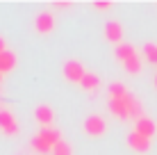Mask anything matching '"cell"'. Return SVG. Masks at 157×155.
<instances>
[{
	"label": "cell",
	"instance_id": "6da1fadb",
	"mask_svg": "<svg viewBox=\"0 0 157 155\" xmlns=\"http://www.w3.org/2000/svg\"><path fill=\"white\" fill-rule=\"evenodd\" d=\"M62 141V135H59V130L55 128H41L39 132H36L34 137H32V148H34L36 153H52L55 151V146Z\"/></svg>",
	"mask_w": 157,
	"mask_h": 155
},
{
	"label": "cell",
	"instance_id": "7a4b0ae2",
	"mask_svg": "<svg viewBox=\"0 0 157 155\" xmlns=\"http://www.w3.org/2000/svg\"><path fill=\"white\" fill-rule=\"evenodd\" d=\"M62 71H64V78H66L68 82H73V84H82V80L86 76L82 62H78V60H66Z\"/></svg>",
	"mask_w": 157,
	"mask_h": 155
},
{
	"label": "cell",
	"instance_id": "3957f363",
	"mask_svg": "<svg viewBox=\"0 0 157 155\" xmlns=\"http://www.w3.org/2000/svg\"><path fill=\"white\" fill-rule=\"evenodd\" d=\"M84 132L89 137H102L107 132V121L100 114H89L84 119Z\"/></svg>",
	"mask_w": 157,
	"mask_h": 155
},
{
	"label": "cell",
	"instance_id": "277c9868",
	"mask_svg": "<svg viewBox=\"0 0 157 155\" xmlns=\"http://www.w3.org/2000/svg\"><path fill=\"white\" fill-rule=\"evenodd\" d=\"M0 132L7 135V137H16L18 135V121H16L14 112L0 110Z\"/></svg>",
	"mask_w": 157,
	"mask_h": 155
},
{
	"label": "cell",
	"instance_id": "5b68a950",
	"mask_svg": "<svg viewBox=\"0 0 157 155\" xmlns=\"http://www.w3.org/2000/svg\"><path fill=\"white\" fill-rule=\"evenodd\" d=\"M150 144H153V139L144 137L141 132H137V130H132L128 135V146L132 148L134 153H148L150 151Z\"/></svg>",
	"mask_w": 157,
	"mask_h": 155
},
{
	"label": "cell",
	"instance_id": "8992f818",
	"mask_svg": "<svg viewBox=\"0 0 157 155\" xmlns=\"http://www.w3.org/2000/svg\"><path fill=\"white\" fill-rule=\"evenodd\" d=\"M34 30L39 32V34H50V32L55 30V16H52V12H39L36 14Z\"/></svg>",
	"mask_w": 157,
	"mask_h": 155
},
{
	"label": "cell",
	"instance_id": "52a82bcc",
	"mask_svg": "<svg viewBox=\"0 0 157 155\" xmlns=\"http://www.w3.org/2000/svg\"><path fill=\"white\" fill-rule=\"evenodd\" d=\"M34 121H36L41 128H52V121H55V110H52L50 105H46V103L36 105V110H34Z\"/></svg>",
	"mask_w": 157,
	"mask_h": 155
},
{
	"label": "cell",
	"instance_id": "ba28073f",
	"mask_svg": "<svg viewBox=\"0 0 157 155\" xmlns=\"http://www.w3.org/2000/svg\"><path fill=\"white\" fill-rule=\"evenodd\" d=\"M105 39L112 41V44H123V25L118 23V21H107L105 23Z\"/></svg>",
	"mask_w": 157,
	"mask_h": 155
},
{
	"label": "cell",
	"instance_id": "9c48e42d",
	"mask_svg": "<svg viewBox=\"0 0 157 155\" xmlns=\"http://www.w3.org/2000/svg\"><path fill=\"white\" fill-rule=\"evenodd\" d=\"M134 130L141 132L144 137H148V139H153V137L157 135V123L150 116H141L139 121H134Z\"/></svg>",
	"mask_w": 157,
	"mask_h": 155
},
{
	"label": "cell",
	"instance_id": "30bf717a",
	"mask_svg": "<svg viewBox=\"0 0 157 155\" xmlns=\"http://www.w3.org/2000/svg\"><path fill=\"white\" fill-rule=\"evenodd\" d=\"M109 112H112V116L118 119V121H130V112H128L125 98L123 100H109Z\"/></svg>",
	"mask_w": 157,
	"mask_h": 155
},
{
	"label": "cell",
	"instance_id": "8fae6325",
	"mask_svg": "<svg viewBox=\"0 0 157 155\" xmlns=\"http://www.w3.org/2000/svg\"><path fill=\"white\" fill-rule=\"evenodd\" d=\"M114 57L118 62H128V60H132V57H137V48H134L132 44H118L114 48Z\"/></svg>",
	"mask_w": 157,
	"mask_h": 155
},
{
	"label": "cell",
	"instance_id": "7c38bea8",
	"mask_svg": "<svg viewBox=\"0 0 157 155\" xmlns=\"http://www.w3.org/2000/svg\"><path fill=\"white\" fill-rule=\"evenodd\" d=\"M16 68V52L14 50H5L0 55V73H9Z\"/></svg>",
	"mask_w": 157,
	"mask_h": 155
},
{
	"label": "cell",
	"instance_id": "4fadbf2b",
	"mask_svg": "<svg viewBox=\"0 0 157 155\" xmlns=\"http://www.w3.org/2000/svg\"><path fill=\"white\" fill-rule=\"evenodd\" d=\"M130 91L125 89V84L123 82H112L109 84V100H123Z\"/></svg>",
	"mask_w": 157,
	"mask_h": 155
},
{
	"label": "cell",
	"instance_id": "5bb4252c",
	"mask_svg": "<svg viewBox=\"0 0 157 155\" xmlns=\"http://www.w3.org/2000/svg\"><path fill=\"white\" fill-rule=\"evenodd\" d=\"M80 87L84 89V91H96V89L100 87V78L96 76V73H86L84 80H82V84Z\"/></svg>",
	"mask_w": 157,
	"mask_h": 155
},
{
	"label": "cell",
	"instance_id": "9a60e30c",
	"mask_svg": "<svg viewBox=\"0 0 157 155\" xmlns=\"http://www.w3.org/2000/svg\"><path fill=\"white\" fill-rule=\"evenodd\" d=\"M144 60L148 64L157 66V44H146L144 46Z\"/></svg>",
	"mask_w": 157,
	"mask_h": 155
},
{
	"label": "cell",
	"instance_id": "2e32d148",
	"mask_svg": "<svg viewBox=\"0 0 157 155\" xmlns=\"http://www.w3.org/2000/svg\"><path fill=\"white\" fill-rule=\"evenodd\" d=\"M123 68H125L128 73H132V76H137V73H139V71L144 68V66H141V57L137 55V57H132V60L123 62Z\"/></svg>",
	"mask_w": 157,
	"mask_h": 155
},
{
	"label": "cell",
	"instance_id": "e0dca14e",
	"mask_svg": "<svg viewBox=\"0 0 157 155\" xmlns=\"http://www.w3.org/2000/svg\"><path fill=\"white\" fill-rule=\"evenodd\" d=\"M52 155H73V148H71V144H68L66 139H62L55 146V151H52Z\"/></svg>",
	"mask_w": 157,
	"mask_h": 155
},
{
	"label": "cell",
	"instance_id": "ac0fdd59",
	"mask_svg": "<svg viewBox=\"0 0 157 155\" xmlns=\"http://www.w3.org/2000/svg\"><path fill=\"white\" fill-rule=\"evenodd\" d=\"M114 7V2H109V0H96L94 2V9L96 12H107V9Z\"/></svg>",
	"mask_w": 157,
	"mask_h": 155
},
{
	"label": "cell",
	"instance_id": "d6986e66",
	"mask_svg": "<svg viewBox=\"0 0 157 155\" xmlns=\"http://www.w3.org/2000/svg\"><path fill=\"white\" fill-rule=\"evenodd\" d=\"M55 7L57 9H68V7H71V0H57Z\"/></svg>",
	"mask_w": 157,
	"mask_h": 155
},
{
	"label": "cell",
	"instance_id": "ffe728a7",
	"mask_svg": "<svg viewBox=\"0 0 157 155\" xmlns=\"http://www.w3.org/2000/svg\"><path fill=\"white\" fill-rule=\"evenodd\" d=\"M5 50H9V48H7V44H5V39H2V37H0V55H2Z\"/></svg>",
	"mask_w": 157,
	"mask_h": 155
},
{
	"label": "cell",
	"instance_id": "44dd1931",
	"mask_svg": "<svg viewBox=\"0 0 157 155\" xmlns=\"http://www.w3.org/2000/svg\"><path fill=\"white\" fill-rule=\"evenodd\" d=\"M153 84H155V89H157V73H155V80H153Z\"/></svg>",
	"mask_w": 157,
	"mask_h": 155
},
{
	"label": "cell",
	"instance_id": "7402d4cb",
	"mask_svg": "<svg viewBox=\"0 0 157 155\" xmlns=\"http://www.w3.org/2000/svg\"><path fill=\"white\" fill-rule=\"evenodd\" d=\"M0 76H2V73H0Z\"/></svg>",
	"mask_w": 157,
	"mask_h": 155
}]
</instances>
